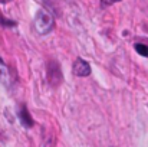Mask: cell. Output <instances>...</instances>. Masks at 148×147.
Here are the masks:
<instances>
[{
  "label": "cell",
  "mask_w": 148,
  "mask_h": 147,
  "mask_svg": "<svg viewBox=\"0 0 148 147\" xmlns=\"http://www.w3.org/2000/svg\"><path fill=\"white\" fill-rule=\"evenodd\" d=\"M52 26H53V16L46 10H39L35 17V28L38 33L46 35L52 29Z\"/></svg>",
  "instance_id": "obj_1"
},
{
  "label": "cell",
  "mask_w": 148,
  "mask_h": 147,
  "mask_svg": "<svg viewBox=\"0 0 148 147\" xmlns=\"http://www.w3.org/2000/svg\"><path fill=\"white\" fill-rule=\"evenodd\" d=\"M73 72L78 77H88L91 74V66H89V63L86 61H84V59L79 58L73 63Z\"/></svg>",
  "instance_id": "obj_2"
},
{
  "label": "cell",
  "mask_w": 148,
  "mask_h": 147,
  "mask_svg": "<svg viewBox=\"0 0 148 147\" xmlns=\"http://www.w3.org/2000/svg\"><path fill=\"white\" fill-rule=\"evenodd\" d=\"M9 82H10L9 69H7V66L4 65V62H3V61H1V58H0V84L7 85Z\"/></svg>",
  "instance_id": "obj_3"
},
{
  "label": "cell",
  "mask_w": 148,
  "mask_h": 147,
  "mask_svg": "<svg viewBox=\"0 0 148 147\" xmlns=\"http://www.w3.org/2000/svg\"><path fill=\"white\" fill-rule=\"evenodd\" d=\"M19 117H20L23 126H26V127H32V126H33V120L30 118V115H29V112H27L26 108H22V110H20Z\"/></svg>",
  "instance_id": "obj_4"
},
{
  "label": "cell",
  "mask_w": 148,
  "mask_h": 147,
  "mask_svg": "<svg viewBox=\"0 0 148 147\" xmlns=\"http://www.w3.org/2000/svg\"><path fill=\"white\" fill-rule=\"evenodd\" d=\"M135 50H137L141 56H147L148 58V46L143 45V43H135Z\"/></svg>",
  "instance_id": "obj_5"
},
{
  "label": "cell",
  "mask_w": 148,
  "mask_h": 147,
  "mask_svg": "<svg viewBox=\"0 0 148 147\" xmlns=\"http://www.w3.org/2000/svg\"><path fill=\"white\" fill-rule=\"evenodd\" d=\"M118 1H121V0H101V6L102 7H108V6H111L114 3H118Z\"/></svg>",
  "instance_id": "obj_6"
}]
</instances>
